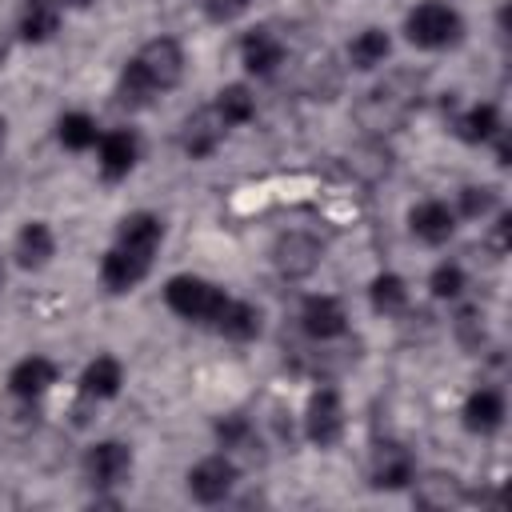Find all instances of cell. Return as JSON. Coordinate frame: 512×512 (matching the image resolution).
I'll return each mask as SVG.
<instances>
[{
	"mask_svg": "<svg viewBox=\"0 0 512 512\" xmlns=\"http://www.w3.org/2000/svg\"><path fill=\"white\" fill-rule=\"evenodd\" d=\"M180 76H184V48L172 36H152L132 52V60H124L116 80V104L132 112L148 108L160 92H172Z\"/></svg>",
	"mask_w": 512,
	"mask_h": 512,
	"instance_id": "obj_1",
	"label": "cell"
},
{
	"mask_svg": "<svg viewBox=\"0 0 512 512\" xmlns=\"http://www.w3.org/2000/svg\"><path fill=\"white\" fill-rule=\"evenodd\" d=\"M404 36H408V44H416L424 52H440L464 36V16L444 0H420L404 16Z\"/></svg>",
	"mask_w": 512,
	"mask_h": 512,
	"instance_id": "obj_2",
	"label": "cell"
},
{
	"mask_svg": "<svg viewBox=\"0 0 512 512\" xmlns=\"http://www.w3.org/2000/svg\"><path fill=\"white\" fill-rule=\"evenodd\" d=\"M164 300L168 308L180 316V320H196V324H212L216 312L224 308L228 292L204 276H192V272H180L164 284Z\"/></svg>",
	"mask_w": 512,
	"mask_h": 512,
	"instance_id": "obj_3",
	"label": "cell"
},
{
	"mask_svg": "<svg viewBox=\"0 0 512 512\" xmlns=\"http://www.w3.org/2000/svg\"><path fill=\"white\" fill-rule=\"evenodd\" d=\"M320 260H324V244H320L312 232H304V228H288V232H280V236L272 240V268H276L284 280H304V276H312V272L320 268Z\"/></svg>",
	"mask_w": 512,
	"mask_h": 512,
	"instance_id": "obj_4",
	"label": "cell"
},
{
	"mask_svg": "<svg viewBox=\"0 0 512 512\" xmlns=\"http://www.w3.org/2000/svg\"><path fill=\"white\" fill-rule=\"evenodd\" d=\"M236 480H240L236 464L224 452H216V456H204L188 468V496L196 504H224L232 496Z\"/></svg>",
	"mask_w": 512,
	"mask_h": 512,
	"instance_id": "obj_5",
	"label": "cell"
},
{
	"mask_svg": "<svg viewBox=\"0 0 512 512\" xmlns=\"http://www.w3.org/2000/svg\"><path fill=\"white\" fill-rule=\"evenodd\" d=\"M304 436L316 448H332L344 436V400L336 388H316L304 408Z\"/></svg>",
	"mask_w": 512,
	"mask_h": 512,
	"instance_id": "obj_6",
	"label": "cell"
},
{
	"mask_svg": "<svg viewBox=\"0 0 512 512\" xmlns=\"http://www.w3.org/2000/svg\"><path fill=\"white\" fill-rule=\"evenodd\" d=\"M412 104H416V92H400V76L392 80V84H380V88H372L368 96H364V104H360V120H364V128L368 132H392L408 112H412Z\"/></svg>",
	"mask_w": 512,
	"mask_h": 512,
	"instance_id": "obj_7",
	"label": "cell"
},
{
	"mask_svg": "<svg viewBox=\"0 0 512 512\" xmlns=\"http://www.w3.org/2000/svg\"><path fill=\"white\" fill-rule=\"evenodd\" d=\"M84 472L96 488H120L132 476V448L124 440H96L84 452Z\"/></svg>",
	"mask_w": 512,
	"mask_h": 512,
	"instance_id": "obj_8",
	"label": "cell"
},
{
	"mask_svg": "<svg viewBox=\"0 0 512 512\" xmlns=\"http://www.w3.org/2000/svg\"><path fill=\"white\" fill-rule=\"evenodd\" d=\"M140 160V136L132 128H112V132H100L96 140V164H100V176L104 180H124Z\"/></svg>",
	"mask_w": 512,
	"mask_h": 512,
	"instance_id": "obj_9",
	"label": "cell"
},
{
	"mask_svg": "<svg viewBox=\"0 0 512 512\" xmlns=\"http://www.w3.org/2000/svg\"><path fill=\"white\" fill-rule=\"evenodd\" d=\"M300 328H304V336L324 344V340H336L348 332V312L336 296L316 292V296H304V304H300Z\"/></svg>",
	"mask_w": 512,
	"mask_h": 512,
	"instance_id": "obj_10",
	"label": "cell"
},
{
	"mask_svg": "<svg viewBox=\"0 0 512 512\" xmlns=\"http://www.w3.org/2000/svg\"><path fill=\"white\" fill-rule=\"evenodd\" d=\"M456 208L452 204H444V200H420L412 212H408V232L420 240V244H428V248H440V244H448L452 236H456Z\"/></svg>",
	"mask_w": 512,
	"mask_h": 512,
	"instance_id": "obj_11",
	"label": "cell"
},
{
	"mask_svg": "<svg viewBox=\"0 0 512 512\" xmlns=\"http://www.w3.org/2000/svg\"><path fill=\"white\" fill-rule=\"evenodd\" d=\"M416 480V460L408 448L400 444H380L376 456H372V468H368V484L380 488V492H400Z\"/></svg>",
	"mask_w": 512,
	"mask_h": 512,
	"instance_id": "obj_12",
	"label": "cell"
},
{
	"mask_svg": "<svg viewBox=\"0 0 512 512\" xmlns=\"http://www.w3.org/2000/svg\"><path fill=\"white\" fill-rule=\"evenodd\" d=\"M148 272H152V260L136 256V252L120 248V244H112L104 252V260H100V280H104L108 292H132Z\"/></svg>",
	"mask_w": 512,
	"mask_h": 512,
	"instance_id": "obj_13",
	"label": "cell"
},
{
	"mask_svg": "<svg viewBox=\"0 0 512 512\" xmlns=\"http://www.w3.org/2000/svg\"><path fill=\"white\" fill-rule=\"evenodd\" d=\"M12 256H16V264H20L24 272L48 268L52 256H56V236H52V228H48L44 220H28V224L16 232V240H12Z\"/></svg>",
	"mask_w": 512,
	"mask_h": 512,
	"instance_id": "obj_14",
	"label": "cell"
},
{
	"mask_svg": "<svg viewBox=\"0 0 512 512\" xmlns=\"http://www.w3.org/2000/svg\"><path fill=\"white\" fill-rule=\"evenodd\" d=\"M224 124H220V116L212 112V108H200V112H192L188 120H184V128H180V148H184V156H192V160H208L216 148H220V140H224Z\"/></svg>",
	"mask_w": 512,
	"mask_h": 512,
	"instance_id": "obj_15",
	"label": "cell"
},
{
	"mask_svg": "<svg viewBox=\"0 0 512 512\" xmlns=\"http://www.w3.org/2000/svg\"><path fill=\"white\" fill-rule=\"evenodd\" d=\"M160 240H164V220L156 212H128L116 224V244L128 248V252H136V256H148L152 260L156 248H160Z\"/></svg>",
	"mask_w": 512,
	"mask_h": 512,
	"instance_id": "obj_16",
	"label": "cell"
},
{
	"mask_svg": "<svg viewBox=\"0 0 512 512\" xmlns=\"http://www.w3.org/2000/svg\"><path fill=\"white\" fill-rule=\"evenodd\" d=\"M240 64L252 76H272L284 64V40L276 32H268V28H252L240 40Z\"/></svg>",
	"mask_w": 512,
	"mask_h": 512,
	"instance_id": "obj_17",
	"label": "cell"
},
{
	"mask_svg": "<svg viewBox=\"0 0 512 512\" xmlns=\"http://www.w3.org/2000/svg\"><path fill=\"white\" fill-rule=\"evenodd\" d=\"M56 364L48 360V356H24V360H16L12 364V372H8V392L16 396V400H36V396H44L52 384H56Z\"/></svg>",
	"mask_w": 512,
	"mask_h": 512,
	"instance_id": "obj_18",
	"label": "cell"
},
{
	"mask_svg": "<svg viewBox=\"0 0 512 512\" xmlns=\"http://www.w3.org/2000/svg\"><path fill=\"white\" fill-rule=\"evenodd\" d=\"M460 416H464V428L468 432L492 436L504 424V392L500 388H476V392H468Z\"/></svg>",
	"mask_w": 512,
	"mask_h": 512,
	"instance_id": "obj_19",
	"label": "cell"
},
{
	"mask_svg": "<svg viewBox=\"0 0 512 512\" xmlns=\"http://www.w3.org/2000/svg\"><path fill=\"white\" fill-rule=\"evenodd\" d=\"M212 328H216L224 340H240V344H244V340H256V336H260L264 316H260V308H256V304L228 296V300H224V308L216 312Z\"/></svg>",
	"mask_w": 512,
	"mask_h": 512,
	"instance_id": "obj_20",
	"label": "cell"
},
{
	"mask_svg": "<svg viewBox=\"0 0 512 512\" xmlns=\"http://www.w3.org/2000/svg\"><path fill=\"white\" fill-rule=\"evenodd\" d=\"M16 32L24 44H48L60 32V4L56 0H24L16 16Z\"/></svg>",
	"mask_w": 512,
	"mask_h": 512,
	"instance_id": "obj_21",
	"label": "cell"
},
{
	"mask_svg": "<svg viewBox=\"0 0 512 512\" xmlns=\"http://www.w3.org/2000/svg\"><path fill=\"white\" fill-rule=\"evenodd\" d=\"M412 500L420 508H460L468 492L452 472H428L424 480H412Z\"/></svg>",
	"mask_w": 512,
	"mask_h": 512,
	"instance_id": "obj_22",
	"label": "cell"
},
{
	"mask_svg": "<svg viewBox=\"0 0 512 512\" xmlns=\"http://www.w3.org/2000/svg\"><path fill=\"white\" fill-rule=\"evenodd\" d=\"M120 384H124V364L116 356H96L80 372V392L88 400H112L120 392Z\"/></svg>",
	"mask_w": 512,
	"mask_h": 512,
	"instance_id": "obj_23",
	"label": "cell"
},
{
	"mask_svg": "<svg viewBox=\"0 0 512 512\" xmlns=\"http://www.w3.org/2000/svg\"><path fill=\"white\" fill-rule=\"evenodd\" d=\"M500 128H504V120H500V108L492 100H480V104H472L468 112L456 116V136L464 144H488Z\"/></svg>",
	"mask_w": 512,
	"mask_h": 512,
	"instance_id": "obj_24",
	"label": "cell"
},
{
	"mask_svg": "<svg viewBox=\"0 0 512 512\" xmlns=\"http://www.w3.org/2000/svg\"><path fill=\"white\" fill-rule=\"evenodd\" d=\"M388 52H392V36L384 28H364L348 44V64L356 72H372V68H380L388 60Z\"/></svg>",
	"mask_w": 512,
	"mask_h": 512,
	"instance_id": "obj_25",
	"label": "cell"
},
{
	"mask_svg": "<svg viewBox=\"0 0 512 512\" xmlns=\"http://www.w3.org/2000/svg\"><path fill=\"white\" fill-rule=\"evenodd\" d=\"M212 112L220 116L224 128H244V124H252V116H256V96H252L244 84H224V88L216 92V100H212Z\"/></svg>",
	"mask_w": 512,
	"mask_h": 512,
	"instance_id": "obj_26",
	"label": "cell"
},
{
	"mask_svg": "<svg viewBox=\"0 0 512 512\" xmlns=\"http://www.w3.org/2000/svg\"><path fill=\"white\" fill-rule=\"evenodd\" d=\"M368 304H372V312H380V316H400V312L408 308V284H404V276H396V272H376L372 284H368Z\"/></svg>",
	"mask_w": 512,
	"mask_h": 512,
	"instance_id": "obj_27",
	"label": "cell"
},
{
	"mask_svg": "<svg viewBox=\"0 0 512 512\" xmlns=\"http://www.w3.org/2000/svg\"><path fill=\"white\" fill-rule=\"evenodd\" d=\"M56 140H60L64 148H72V152H88V148H96L100 128H96V120H92L88 112L72 108V112H64V116L56 120Z\"/></svg>",
	"mask_w": 512,
	"mask_h": 512,
	"instance_id": "obj_28",
	"label": "cell"
},
{
	"mask_svg": "<svg viewBox=\"0 0 512 512\" xmlns=\"http://www.w3.org/2000/svg\"><path fill=\"white\" fill-rule=\"evenodd\" d=\"M496 204H500L496 188H488V184H464L460 196H456V216H464V220H484V216L496 212Z\"/></svg>",
	"mask_w": 512,
	"mask_h": 512,
	"instance_id": "obj_29",
	"label": "cell"
},
{
	"mask_svg": "<svg viewBox=\"0 0 512 512\" xmlns=\"http://www.w3.org/2000/svg\"><path fill=\"white\" fill-rule=\"evenodd\" d=\"M428 288H432L436 300H460L464 288H468V272H464V264H456V260H440V264L432 268V276H428Z\"/></svg>",
	"mask_w": 512,
	"mask_h": 512,
	"instance_id": "obj_30",
	"label": "cell"
},
{
	"mask_svg": "<svg viewBox=\"0 0 512 512\" xmlns=\"http://www.w3.org/2000/svg\"><path fill=\"white\" fill-rule=\"evenodd\" d=\"M216 440H220V448H244L252 440V424L244 416H224V420H216Z\"/></svg>",
	"mask_w": 512,
	"mask_h": 512,
	"instance_id": "obj_31",
	"label": "cell"
},
{
	"mask_svg": "<svg viewBox=\"0 0 512 512\" xmlns=\"http://www.w3.org/2000/svg\"><path fill=\"white\" fill-rule=\"evenodd\" d=\"M248 4H252V0H200L204 16L216 20V24H232V20H240V16L248 12Z\"/></svg>",
	"mask_w": 512,
	"mask_h": 512,
	"instance_id": "obj_32",
	"label": "cell"
},
{
	"mask_svg": "<svg viewBox=\"0 0 512 512\" xmlns=\"http://www.w3.org/2000/svg\"><path fill=\"white\" fill-rule=\"evenodd\" d=\"M488 244H492L496 256H504L512 248V216L508 212H496V224H492V240Z\"/></svg>",
	"mask_w": 512,
	"mask_h": 512,
	"instance_id": "obj_33",
	"label": "cell"
},
{
	"mask_svg": "<svg viewBox=\"0 0 512 512\" xmlns=\"http://www.w3.org/2000/svg\"><path fill=\"white\" fill-rule=\"evenodd\" d=\"M60 8H76V12H84V8H92L96 0H56Z\"/></svg>",
	"mask_w": 512,
	"mask_h": 512,
	"instance_id": "obj_34",
	"label": "cell"
},
{
	"mask_svg": "<svg viewBox=\"0 0 512 512\" xmlns=\"http://www.w3.org/2000/svg\"><path fill=\"white\" fill-rule=\"evenodd\" d=\"M4 144H8V120L0 116V156H4Z\"/></svg>",
	"mask_w": 512,
	"mask_h": 512,
	"instance_id": "obj_35",
	"label": "cell"
},
{
	"mask_svg": "<svg viewBox=\"0 0 512 512\" xmlns=\"http://www.w3.org/2000/svg\"><path fill=\"white\" fill-rule=\"evenodd\" d=\"M4 60H8V40L0 36V68H4Z\"/></svg>",
	"mask_w": 512,
	"mask_h": 512,
	"instance_id": "obj_36",
	"label": "cell"
},
{
	"mask_svg": "<svg viewBox=\"0 0 512 512\" xmlns=\"http://www.w3.org/2000/svg\"><path fill=\"white\" fill-rule=\"evenodd\" d=\"M4 280H8V272H4V260H0V292H4Z\"/></svg>",
	"mask_w": 512,
	"mask_h": 512,
	"instance_id": "obj_37",
	"label": "cell"
}]
</instances>
